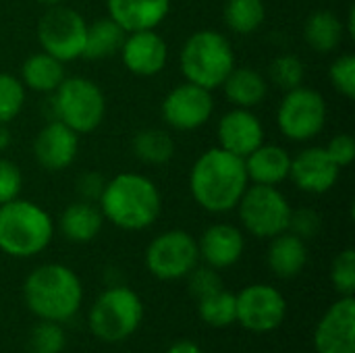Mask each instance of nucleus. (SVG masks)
<instances>
[{
  "label": "nucleus",
  "instance_id": "cd10ccee",
  "mask_svg": "<svg viewBox=\"0 0 355 353\" xmlns=\"http://www.w3.org/2000/svg\"><path fill=\"white\" fill-rule=\"evenodd\" d=\"M125 31L110 19V17H100L94 23H87V35H85V48L83 56L87 60H104L114 54H119Z\"/></svg>",
  "mask_w": 355,
  "mask_h": 353
},
{
  "label": "nucleus",
  "instance_id": "4c0bfd02",
  "mask_svg": "<svg viewBox=\"0 0 355 353\" xmlns=\"http://www.w3.org/2000/svg\"><path fill=\"white\" fill-rule=\"evenodd\" d=\"M322 229V216L312 210V208H300L291 212V221H289V229L293 235L302 237L304 241L314 239Z\"/></svg>",
  "mask_w": 355,
  "mask_h": 353
},
{
  "label": "nucleus",
  "instance_id": "a878e982",
  "mask_svg": "<svg viewBox=\"0 0 355 353\" xmlns=\"http://www.w3.org/2000/svg\"><path fill=\"white\" fill-rule=\"evenodd\" d=\"M343 37H345L343 19L329 8L314 10L304 23V40L318 54L335 52L341 46Z\"/></svg>",
  "mask_w": 355,
  "mask_h": 353
},
{
  "label": "nucleus",
  "instance_id": "c85d7f7f",
  "mask_svg": "<svg viewBox=\"0 0 355 353\" xmlns=\"http://www.w3.org/2000/svg\"><path fill=\"white\" fill-rule=\"evenodd\" d=\"M225 25L235 35L256 33L266 21L264 0H227L223 8Z\"/></svg>",
  "mask_w": 355,
  "mask_h": 353
},
{
  "label": "nucleus",
  "instance_id": "ea45409f",
  "mask_svg": "<svg viewBox=\"0 0 355 353\" xmlns=\"http://www.w3.org/2000/svg\"><path fill=\"white\" fill-rule=\"evenodd\" d=\"M104 185H106V177L102 173L85 171L77 179V193H79L81 200L98 204V200H100V196L104 191Z\"/></svg>",
  "mask_w": 355,
  "mask_h": 353
},
{
  "label": "nucleus",
  "instance_id": "2eb2a0df",
  "mask_svg": "<svg viewBox=\"0 0 355 353\" xmlns=\"http://www.w3.org/2000/svg\"><path fill=\"white\" fill-rule=\"evenodd\" d=\"M341 169L333 162L327 154L324 146H308L291 156V171L289 179L293 185L312 196L329 193L339 181Z\"/></svg>",
  "mask_w": 355,
  "mask_h": 353
},
{
  "label": "nucleus",
  "instance_id": "f3484780",
  "mask_svg": "<svg viewBox=\"0 0 355 353\" xmlns=\"http://www.w3.org/2000/svg\"><path fill=\"white\" fill-rule=\"evenodd\" d=\"M125 69L135 77L160 75L168 62V44L156 29L131 31L119 50Z\"/></svg>",
  "mask_w": 355,
  "mask_h": 353
},
{
  "label": "nucleus",
  "instance_id": "412c9836",
  "mask_svg": "<svg viewBox=\"0 0 355 353\" xmlns=\"http://www.w3.org/2000/svg\"><path fill=\"white\" fill-rule=\"evenodd\" d=\"M245 173L250 183L256 185H275L279 187L289 179L291 171V154L287 148L279 144H262L252 154L243 158Z\"/></svg>",
  "mask_w": 355,
  "mask_h": 353
},
{
  "label": "nucleus",
  "instance_id": "72a5a7b5",
  "mask_svg": "<svg viewBox=\"0 0 355 353\" xmlns=\"http://www.w3.org/2000/svg\"><path fill=\"white\" fill-rule=\"evenodd\" d=\"M331 283L339 295H354L355 291V252L345 248L331 264Z\"/></svg>",
  "mask_w": 355,
  "mask_h": 353
},
{
  "label": "nucleus",
  "instance_id": "0eeeda50",
  "mask_svg": "<svg viewBox=\"0 0 355 353\" xmlns=\"http://www.w3.org/2000/svg\"><path fill=\"white\" fill-rule=\"evenodd\" d=\"M50 104L54 119L79 135L96 131L106 117V96L102 87L94 79L81 75L64 77L52 92Z\"/></svg>",
  "mask_w": 355,
  "mask_h": 353
},
{
  "label": "nucleus",
  "instance_id": "2f4dec72",
  "mask_svg": "<svg viewBox=\"0 0 355 353\" xmlns=\"http://www.w3.org/2000/svg\"><path fill=\"white\" fill-rule=\"evenodd\" d=\"M67 347V333L60 322L40 320L27 339L29 353H62Z\"/></svg>",
  "mask_w": 355,
  "mask_h": 353
},
{
  "label": "nucleus",
  "instance_id": "aec40b11",
  "mask_svg": "<svg viewBox=\"0 0 355 353\" xmlns=\"http://www.w3.org/2000/svg\"><path fill=\"white\" fill-rule=\"evenodd\" d=\"M171 6V0H106L108 17L125 33L158 29L166 21Z\"/></svg>",
  "mask_w": 355,
  "mask_h": 353
},
{
  "label": "nucleus",
  "instance_id": "f704fd0d",
  "mask_svg": "<svg viewBox=\"0 0 355 353\" xmlns=\"http://www.w3.org/2000/svg\"><path fill=\"white\" fill-rule=\"evenodd\" d=\"M329 79L333 87L347 100L355 98V56L352 52L339 54L329 67Z\"/></svg>",
  "mask_w": 355,
  "mask_h": 353
},
{
  "label": "nucleus",
  "instance_id": "423d86ee",
  "mask_svg": "<svg viewBox=\"0 0 355 353\" xmlns=\"http://www.w3.org/2000/svg\"><path fill=\"white\" fill-rule=\"evenodd\" d=\"M144 320V302L127 285L104 289L89 308L87 322L94 337L104 343H121L129 339Z\"/></svg>",
  "mask_w": 355,
  "mask_h": 353
},
{
  "label": "nucleus",
  "instance_id": "e433bc0d",
  "mask_svg": "<svg viewBox=\"0 0 355 353\" xmlns=\"http://www.w3.org/2000/svg\"><path fill=\"white\" fill-rule=\"evenodd\" d=\"M23 171L17 162L0 158V204L21 198L23 191Z\"/></svg>",
  "mask_w": 355,
  "mask_h": 353
},
{
  "label": "nucleus",
  "instance_id": "c756f323",
  "mask_svg": "<svg viewBox=\"0 0 355 353\" xmlns=\"http://www.w3.org/2000/svg\"><path fill=\"white\" fill-rule=\"evenodd\" d=\"M198 316L204 325L212 329H227L237 320V302L235 293L225 287L198 300Z\"/></svg>",
  "mask_w": 355,
  "mask_h": 353
},
{
  "label": "nucleus",
  "instance_id": "7c9ffc66",
  "mask_svg": "<svg viewBox=\"0 0 355 353\" xmlns=\"http://www.w3.org/2000/svg\"><path fill=\"white\" fill-rule=\"evenodd\" d=\"M266 79H268V83H272L275 87H279L283 92L295 89V87L304 85V81H306V64L295 54H279L268 64Z\"/></svg>",
  "mask_w": 355,
  "mask_h": 353
},
{
  "label": "nucleus",
  "instance_id": "58836bf2",
  "mask_svg": "<svg viewBox=\"0 0 355 353\" xmlns=\"http://www.w3.org/2000/svg\"><path fill=\"white\" fill-rule=\"evenodd\" d=\"M327 154L333 158V162L339 169L349 166L355 160V139L349 133H337L331 137V141L324 146Z\"/></svg>",
  "mask_w": 355,
  "mask_h": 353
},
{
  "label": "nucleus",
  "instance_id": "f03ea898",
  "mask_svg": "<svg viewBox=\"0 0 355 353\" xmlns=\"http://www.w3.org/2000/svg\"><path fill=\"white\" fill-rule=\"evenodd\" d=\"M98 208L106 223L121 231H146L162 212V196L158 185L141 173H119L106 179Z\"/></svg>",
  "mask_w": 355,
  "mask_h": 353
},
{
  "label": "nucleus",
  "instance_id": "39448f33",
  "mask_svg": "<svg viewBox=\"0 0 355 353\" xmlns=\"http://www.w3.org/2000/svg\"><path fill=\"white\" fill-rule=\"evenodd\" d=\"M235 64L233 44L218 29L193 31L179 50V69L185 81L210 92L223 85Z\"/></svg>",
  "mask_w": 355,
  "mask_h": 353
},
{
  "label": "nucleus",
  "instance_id": "6ab92c4d",
  "mask_svg": "<svg viewBox=\"0 0 355 353\" xmlns=\"http://www.w3.org/2000/svg\"><path fill=\"white\" fill-rule=\"evenodd\" d=\"M200 262L216 270L235 266L245 252V235L237 225L214 223L204 229L198 239Z\"/></svg>",
  "mask_w": 355,
  "mask_h": 353
},
{
  "label": "nucleus",
  "instance_id": "a211bd4d",
  "mask_svg": "<svg viewBox=\"0 0 355 353\" xmlns=\"http://www.w3.org/2000/svg\"><path fill=\"white\" fill-rule=\"evenodd\" d=\"M266 131L260 117L248 108H231L216 123V141L218 148L245 158L258 146L264 144Z\"/></svg>",
  "mask_w": 355,
  "mask_h": 353
},
{
  "label": "nucleus",
  "instance_id": "dca6fc26",
  "mask_svg": "<svg viewBox=\"0 0 355 353\" xmlns=\"http://www.w3.org/2000/svg\"><path fill=\"white\" fill-rule=\"evenodd\" d=\"M33 160L48 173L67 171L79 154V133L60 123L58 119L46 123L31 146Z\"/></svg>",
  "mask_w": 355,
  "mask_h": 353
},
{
  "label": "nucleus",
  "instance_id": "f257e3e1",
  "mask_svg": "<svg viewBox=\"0 0 355 353\" xmlns=\"http://www.w3.org/2000/svg\"><path fill=\"white\" fill-rule=\"evenodd\" d=\"M189 193L210 214H227L237 208L250 185L243 158L214 146L202 152L189 169Z\"/></svg>",
  "mask_w": 355,
  "mask_h": 353
},
{
  "label": "nucleus",
  "instance_id": "79ce46f5",
  "mask_svg": "<svg viewBox=\"0 0 355 353\" xmlns=\"http://www.w3.org/2000/svg\"><path fill=\"white\" fill-rule=\"evenodd\" d=\"M12 144V133L8 129L6 123H0V152H4L6 148H10Z\"/></svg>",
  "mask_w": 355,
  "mask_h": 353
},
{
  "label": "nucleus",
  "instance_id": "9d476101",
  "mask_svg": "<svg viewBox=\"0 0 355 353\" xmlns=\"http://www.w3.org/2000/svg\"><path fill=\"white\" fill-rule=\"evenodd\" d=\"M37 42L44 52L60 62L79 60L85 48L87 21L85 17L64 4L48 6L37 21Z\"/></svg>",
  "mask_w": 355,
  "mask_h": 353
},
{
  "label": "nucleus",
  "instance_id": "b1692460",
  "mask_svg": "<svg viewBox=\"0 0 355 353\" xmlns=\"http://www.w3.org/2000/svg\"><path fill=\"white\" fill-rule=\"evenodd\" d=\"M104 216L94 202H71L58 216V231L60 235L71 241V243H89L94 241L102 227H104Z\"/></svg>",
  "mask_w": 355,
  "mask_h": 353
},
{
  "label": "nucleus",
  "instance_id": "37998d69",
  "mask_svg": "<svg viewBox=\"0 0 355 353\" xmlns=\"http://www.w3.org/2000/svg\"><path fill=\"white\" fill-rule=\"evenodd\" d=\"M343 27H345V35L347 37H355V8L354 6H349V10H347V19H345V23H343Z\"/></svg>",
  "mask_w": 355,
  "mask_h": 353
},
{
  "label": "nucleus",
  "instance_id": "393cba45",
  "mask_svg": "<svg viewBox=\"0 0 355 353\" xmlns=\"http://www.w3.org/2000/svg\"><path fill=\"white\" fill-rule=\"evenodd\" d=\"M64 77V62L50 56L44 50L29 54L23 60L19 73V79L25 85V89H31L35 94H52L62 83Z\"/></svg>",
  "mask_w": 355,
  "mask_h": 353
},
{
  "label": "nucleus",
  "instance_id": "7ed1b4c3",
  "mask_svg": "<svg viewBox=\"0 0 355 353\" xmlns=\"http://www.w3.org/2000/svg\"><path fill=\"white\" fill-rule=\"evenodd\" d=\"M23 302L35 318L62 325L81 310L83 285L77 273L64 264H40L25 277Z\"/></svg>",
  "mask_w": 355,
  "mask_h": 353
},
{
  "label": "nucleus",
  "instance_id": "c9c22d12",
  "mask_svg": "<svg viewBox=\"0 0 355 353\" xmlns=\"http://www.w3.org/2000/svg\"><path fill=\"white\" fill-rule=\"evenodd\" d=\"M185 279H187V289L196 298V302L225 287L220 279V270L206 264H198Z\"/></svg>",
  "mask_w": 355,
  "mask_h": 353
},
{
  "label": "nucleus",
  "instance_id": "ddd939ff",
  "mask_svg": "<svg viewBox=\"0 0 355 353\" xmlns=\"http://www.w3.org/2000/svg\"><path fill=\"white\" fill-rule=\"evenodd\" d=\"M160 114L173 131H196L212 119L214 96L206 87L183 81L162 98Z\"/></svg>",
  "mask_w": 355,
  "mask_h": 353
},
{
  "label": "nucleus",
  "instance_id": "5701e85b",
  "mask_svg": "<svg viewBox=\"0 0 355 353\" xmlns=\"http://www.w3.org/2000/svg\"><path fill=\"white\" fill-rule=\"evenodd\" d=\"M220 87H223L227 100L231 102V106L254 110L256 106H260L266 100L270 83L254 67H237L235 64Z\"/></svg>",
  "mask_w": 355,
  "mask_h": 353
},
{
  "label": "nucleus",
  "instance_id": "1a4fd4ad",
  "mask_svg": "<svg viewBox=\"0 0 355 353\" xmlns=\"http://www.w3.org/2000/svg\"><path fill=\"white\" fill-rule=\"evenodd\" d=\"M327 119L329 106L324 96L306 85L285 92L277 108V127L281 135L295 144H306L318 137L327 127Z\"/></svg>",
  "mask_w": 355,
  "mask_h": 353
},
{
  "label": "nucleus",
  "instance_id": "473e14b6",
  "mask_svg": "<svg viewBox=\"0 0 355 353\" xmlns=\"http://www.w3.org/2000/svg\"><path fill=\"white\" fill-rule=\"evenodd\" d=\"M27 89L17 75L0 73V123H12L25 106Z\"/></svg>",
  "mask_w": 355,
  "mask_h": 353
},
{
  "label": "nucleus",
  "instance_id": "4be33fe9",
  "mask_svg": "<svg viewBox=\"0 0 355 353\" xmlns=\"http://www.w3.org/2000/svg\"><path fill=\"white\" fill-rule=\"evenodd\" d=\"M266 264L275 277L285 281L295 279L308 264V241L293 235L291 231L268 239Z\"/></svg>",
  "mask_w": 355,
  "mask_h": 353
},
{
  "label": "nucleus",
  "instance_id": "4468645a",
  "mask_svg": "<svg viewBox=\"0 0 355 353\" xmlns=\"http://www.w3.org/2000/svg\"><path fill=\"white\" fill-rule=\"evenodd\" d=\"M316 353H355V300L341 295L314 329Z\"/></svg>",
  "mask_w": 355,
  "mask_h": 353
},
{
  "label": "nucleus",
  "instance_id": "a19ab883",
  "mask_svg": "<svg viewBox=\"0 0 355 353\" xmlns=\"http://www.w3.org/2000/svg\"><path fill=\"white\" fill-rule=\"evenodd\" d=\"M166 353H206L196 341H187V339H183V341H177V343H173Z\"/></svg>",
  "mask_w": 355,
  "mask_h": 353
},
{
  "label": "nucleus",
  "instance_id": "6e6552de",
  "mask_svg": "<svg viewBox=\"0 0 355 353\" xmlns=\"http://www.w3.org/2000/svg\"><path fill=\"white\" fill-rule=\"evenodd\" d=\"M235 210L239 214L241 231L258 239H272L285 233L293 212L287 196L279 187L256 183L248 185Z\"/></svg>",
  "mask_w": 355,
  "mask_h": 353
},
{
  "label": "nucleus",
  "instance_id": "9b49d317",
  "mask_svg": "<svg viewBox=\"0 0 355 353\" xmlns=\"http://www.w3.org/2000/svg\"><path fill=\"white\" fill-rule=\"evenodd\" d=\"M146 268L158 281H181L198 264V239L183 229L158 233L146 248Z\"/></svg>",
  "mask_w": 355,
  "mask_h": 353
},
{
  "label": "nucleus",
  "instance_id": "20e7f679",
  "mask_svg": "<svg viewBox=\"0 0 355 353\" xmlns=\"http://www.w3.org/2000/svg\"><path fill=\"white\" fill-rule=\"evenodd\" d=\"M54 239V218L40 204L15 198L0 204V252L10 258H35Z\"/></svg>",
  "mask_w": 355,
  "mask_h": 353
},
{
  "label": "nucleus",
  "instance_id": "f8f14e48",
  "mask_svg": "<svg viewBox=\"0 0 355 353\" xmlns=\"http://www.w3.org/2000/svg\"><path fill=\"white\" fill-rule=\"evenodd\" d=\"M237 302V320L245 331L264 335L277 331L287 316V300L285 295L268 285V283H254L243 287L235 293Z\"/></svg>",
  "mask_w": 355,
  "mask_h": 353
},
{
  "label": "nucleus",
  "instance_id": "c03bdc74",
  "mask_svg": "<svg viewBox=\"0 0 355 353\" xmlns=\"http://www.w3.org/2000/svg\"><path fill=\"white\" fill-rule=\"evenodd\" d=\"M37 2H40V4H44V6L48 8V6H56V4H62L64 0H37Z\"/></svg>",
  "mask_w": 355,
  "mask_h": 353
},
{
  "label": "nucleus",
  "instance_id": "bb28decb",
  "mask_svg": "<svg viewBox=\"0 0 355 353\" xmlns=\"http://www.w3.org/2000/svg\"><path fill=\"white\" fill-rule=\"evenodd\" d=\"M131 150L139 162L150 164V166H162L173 160L177 146H175L173 135L166 129L146 127L133 135Z\"/></svg>",
  "mask_w": 355,
  "mask_h": 353
}]
</instances>
